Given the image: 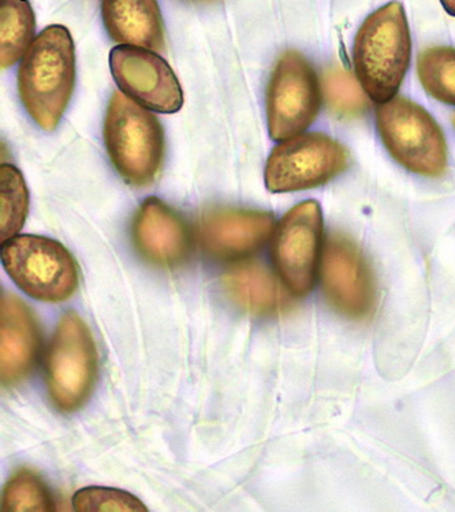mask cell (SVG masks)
<instances>
[{
	"label": "cell",
	"mask_w": 455,
	"mask_h": 512,
	"mask_svg": "<svg viewBox=\"0 0 455 512\" xmlns=\"http://www.w3.org/2000/svg\"><path fill=\"white\" fill-rule=\"evenodd\" d=\"M200 2H211V0H200Z\"/></svg>",
	"instance_id": "cb8c5ba5"
},
{
	"label": "cell",
	"mask_w": 455,
	"mask_h": 512,
	"mask_svg": "<svg viewBox=\"0 0 455 512\" xmlns=\"http://www.w3.org/2000/svg\"><path fill=\"white\" fill-rule=\"evenodd\" d=\"M104 142L111 163L134 188L155 182L164 158V133L159 119L125 93L115 92L104 121Z\"/></svg>",
	"instance_id": "3957f363"
},
{
	"label": "cell",
	"mask_w": 455,
	"mask_h": 512,
	"mask_svg": "<svg viewBox=\"0 0 455 512\" xmlns=\"http://www.w3.org/2000/svg\"><path fill=\"white\" fill-rule=\"evenodd\" d=\"M274 231L271 213L229 207L208 209L197 226L201 246L218 260H238L259 252Z\"/></svg>",
	"instance_id": "7c38bea8"
},
{
	"label": "cell",
	"mask_w": 455,
	"mask_h": 512,
	"mask_svg": "<svg viewBox=\"0 0 455 512\" xmlns=\"http://www.w3.org/2000/svg\"><path fill=\"white\" fill-rule=\"evenodd\" d=\"M76 82L73 37L63 25H51L35 37L22 56L18 92L33 121L52 132L65 114Z\"/></svg>",
	"instance_id": "6da1fadb"
},
{
	"label": "cell",
	"mask_w": 455,
	"mask_h": 512,
	"mask_svg": "<svg viewBox=\"0 0 455 512\" xmlns=\"http://www.w3.org/2000/svg\"><path fill=\"white\" fill-rule=\"evenodd\" d=\"M132 238L140 256L156 267H179L192 250L188 224L156 197L141 204L134 216Z\"/></svg>",
	"instance_id": "4fadbf2b"
},
{
	"label": "cell",
	"mask_w": 455,
	"mask_h": 512,
	"mask_svg": "<svg viewBox=\"0 0 455 512\" xmlns=\"http://www.w3.org/2000/svg\"><path fill=\"white\" fill-rule=\"evenodd\" d=\"M0 239L2 244L16 237L29 211V192L24 177L17 167L3 164L0 167Z\"/></svg>",
	"instance_id": "d6986e66"
},
{
	"label": "cell",
	"mask_w": 455,
	"mask_h": 512,
	"mask_svg": "<svg viewBox=\"0 0 455 512\" xmlns=\"http://www.w3.org/2000/svg\"><path fill=\"white\" fill-rule=\"evenodd\" d=\"M110 69L119 89L134 102L162 114L181 110L184 92L178 77L156 52L121 44L110 52Z\"/></svg>",
	"instance_id": "8fae6325"
},
{
	"label": "cell",
	"mask_w": 455,
	"mask_h": 512,
	"mask_svg": "<svg viewBox=\"0 0 455 512\" xmlns=\"http://www.w3.org/2000/svg\"><path fill=\"white\" fill-rule=\"evenodd\" d=\"M453 123H454V127H455V114H454V117H453Z\"/></svg>",
	"instance_id": "d4e9b609"
},
{
	"label": "cell",
	"mask_w": 455,
	"mask_h": 512,
	"mask_svg": "<svg viewBox=\"0 0 455 512\" xmlns=\"http://www.w3.org/2000/svg\"><path fill=\"white\" fill-rule=\"evenodd\" d=\"M323 244V215L317 201L296 205L272 237L271 256L279 278L294 297L311 293Z\"/></svg>",
	"instance_id": "9c48e42d"
},
{
	"label": "cell",
	"mask_w": 455,
	"mask_h": 512,
	"mask_svg": "<svg viewBox=\"0 0 455 512\" xmlns=\"http://www.w3.org/2000/svg\"><path fill=\"white\" fill-rule=\"evenodd\" d=\"M376 126L390 155L410 173L427 178L446 174L445 136L430 112L405 97L380 104Z\"/></svg>",
	"instance_id": "277c9868"
},
{
	"label": "cell",
	"mask_w": 455,
	"mask_h": 512,
	"mask_svg": "<svg viewBox=\"0 0 455 512\" xmlns=\"http://www.w3.org/2000/svg\"><path fill=\"white\" fill-rule=\"evenodd\" d=\"M440 3H442V6L445 7L450 16L455 17V0H440Z\"/></svg>",
	"instance_id": "603a6c76"
},
{
	"label": "cell",
	"mask_w": 455,
	"mask_h": 512,
	"mask_svg": "<svg viewBox=\"0 0 455 512\" xmlns=\"http://www.w3.org/2000/svg\"><path fill=\"white\" fill-rule=\"evenodd\" d=\"M41 347L39 325L32 310L11 294L0 306V371L5 386H16L31 375Z\"/></svg>",
	"instance_id": "5bb4252c"
},
{
	"label": "cell",
	"mask_w": 455,
	"mask_h": 512,
	"mask_svg": "<svg viewBox=\"0 0 455 512\" xmlns=\"http://www.w3.org/2000/svg\"><path fill=\"white\" fill-rule=\"evenodd\" d=\"M76 511H147L148 508L129 492L121 489L89 487L81 489L73 497Z\"/></svg>",
	"instance_id": "7402d4cb"
},
{
	"label": "cell",
	"mask_w": 455,
	"mask_h": 512,
	"mask_svg": "<svg viewBox=\"0 0 455 512\" xmlns=\"http://www.w3.org/2000/svg\"><path fill=\"white\" fill-rule=\"evenodd\" d=\"M102 16L115 43L163 50L164 28L158 0H103Z\"/></svg>",
	"instance_id": "9a60e30c"
},
{
	"label": "cell",
	"mask_w": 455,
	"mask_h": 512,
	"mask_svg": "<svg viewBox=\"0 0 455 512\" xmlns=\"http://www.w3.org/2000/svg\"><path fill=\"white\" fill-rule=\"evenodd\" d=\"M412 39L404 6L390 2L358 29L353 47L357 80L372 102L394 99L409 69Z\"/></svg>",
	"instance_id": "7a4b0ae2"
},
{
	"label": "cell",
	"mask_w": 455,
	"mask_h": 512,
	"mask_svg": "<svg viewBox=\"0 0 455 512\" xmlns=\"http://www.w3.org/2000/svg\"><path fill=\"white\" fill-rule=\"evenodd\" d=\"M349 164L350 153L341 142L323 133L300 134L274 148L264 179L271 193L300 192L326 185Z\"/></svg>",
	"instance_id": "52a82bcc"
},
{
	"label": "cell",
	"mask_w": 455,
	"mask_h": 512,
	"mask_svg": "<svg viewBox=\"0 0 455 512\" xmlns=\"http://www.w3.org/2000/svg\"><path fill=\"white\" fill-rule=\"evenodd\" d=\"M222 282L230 300L252 315L271 316L289 306L286 290L264 264L251 261L234 265Z\"/></svg>",
	"instance_id": "2e32d148"
},
{
	"label": "cell",
	"mask_w": 455,
	"mask_h": 512,
	"mask_svg": "<svg viewBox=\"0 0 455 512\" xmlns=\"http://www.w3.org/2000/svg\"><path fill=\"white\" fill-rule=\"evenodd\" d=\"M2 263L14 283L36 300L61 302L77 290L76 260L54 239L16 235L2 244Z\"/></svg>",
	"instance_id": "5b68a950"
},
{
	"label": "cell",
	"mask_w": 455,
	"mask_h": 512,
	"mask_svg": "<svg viewBox=\"0 0 455 512\" xmlns=\"http://www.w3.org/2000/svg\"><path fill=\"white\" fill-rule=\"evenodd\" d=\"M3 511L26 512L54 510L50 491L32 470L20 469L7 481L3 492Z\"/></svg>",
	"instance_id": "44dd1931"
},
{
	"label": "cell",
	"mask_w": 455,
	"mask_h": 512,
	"mask_svg": "<svg viewBox=\"0 0 455 512\" xmlns=\"http://www.w3.org/2000/svg\"><path fill=\"white\" fill-rule=\"evenodd\" d=\"M322 289L328 304L352 320L371 316L376 305L374 275L352 239L331 234L324 245Z\"/></svg>",
	"instance_id": "30bf717a"
},
{
	"label": "cell",
	"mask_w": 455,
	"mask_h": 512,
	"mask_svg": "<svg viewBox=\"0 0 455 512\" xmlns=\"http://www.w3.org/2000/svg\"><path fill=\"white\" fill-rule=\"evenodd\" d=\"M322 87L311 63L300 52L282 54L267 89L268 130L274 141L300 136L316 121Z\"/></svg>",
	"instance_id": "ba28073f"
},
{
	"label": "cell",
	"mask_w": 455,
	"mask_h": 512,
	"mask_svg": "<svg viewBox=\"0 0 455 512\" xmlns=\"http://www.w3.org/2000/svg\"><path fill=\"white\" fill-rule=\"evenodd\" d=\"M322 91L328 110L337 117L357 118L368 110V95L360 81L341 66L324 71Z\"/></svg>",
	"instance_id": "ac0fdd59"
},
{
	"label": "cell",
	"mask_w": 455,
	"mask_h": 512,
	"mask_svg": "<svg viewBox=\"0 0 455 512\" xmlns=\"http://www.w3.org/2000/svg\"><path fill=\"white\" fill-rule=\"evenodd\" d=\"M98 375L95 342L76 313H66L52 336L46 358L48 392L54 405L65 413L88 401Z\"/></svg>",
	"instance_id": "8992f818"
},
{
	"label": "cell",
	"mask_w": 455,
	"mask_h": 512,
	"mask_svg": "<svg viewBox=\"0 0 455 512\" xmlns=\"http://www.w3.org/2000/svg\"><path fill=\"white\" fill-rule=\"evenodd\" d=\"M417 73L425 91L439 102L455 106V48H427L417 59Z\"/></svg>",
	"instance_id": "ffe728a7"
},
{
	"label": "cell",
	"mask_w": 455,
	"mask_h": 512,
	"mask_svg": "<svg viewBox=\"0 0 455 512\" xmlns=\"http://www.w3.org/2000/svg\"><path fill=\"white\" fill-rule=\"evenodd\" d=\"M35 40V14L28 0H0V66L20 61Z\"/></svg>",
	"instance_id": "e0dca14e"
}]
</instances>
